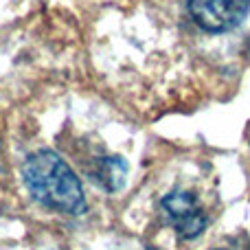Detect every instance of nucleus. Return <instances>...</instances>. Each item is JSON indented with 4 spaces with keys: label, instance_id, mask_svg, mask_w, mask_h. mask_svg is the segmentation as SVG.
Here are the masks:
<instances>
[{
    "label": "nucleus",
    "instance_id": "3",
    "mask_svg": "<svg viewBox=\"0 0 250 250\" xmlns=\"http://www.w3.org/2000/svg\"><path fill=\"white\" fill-rule=\"evenodd\" d=\"M163 211L182 239H193L207 226V215L189 191H171L163 198Z\"/></svg>",
    "mask_w": 250,
    "mask_h": 250
},
{
    "label": "nucleus",
    "instance_id": "1",
    "mask_svg": "<svg viewBox=\"0 0 250 250\" xmlns=\"http://www.w3.org/2000/svg\"><path fill=\"white\" fill-rule=\"evenodd\" d=\"M22 178L31 198L42 207L68 215L86 211V198L77 173L68 167L60 154L51 149H38L24 160Z\"/></svg>",
    "mask_w": 250,
    "mask_h": 250
},
{
    "label": "nucleus",
    "instance_id": "2",
    "mask_svg": "<svg viewBox=\"0 0 250 250\" xmlns=\"http://www.w3.org/2000/svg\"><path fill=\"white\" fill-rule=\"evenodd\" d=\"M187 7L200 29L222 33L242 24L250 11V0H187Z\"/></svg>",
    "mask_w": 250,
    "mask_h": 250
},
{
    "label": "nucleus",
    "instance_id": "4",
    "mask_svg": "<svg viewBox=\"0 0 250 250\" xmlns=\"http://www.w3.org/2000/svg\"><path fill=\"white\" fill-rule=\"evenodd\" d=\"M99 180L108 187L110 191L119 189L123 185V176H125V165L121 158H105L101 163V173Z\"/></svg>",
    "mask_w": 250,
    "mask_h": 250
}]
</instances>
